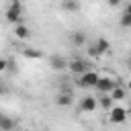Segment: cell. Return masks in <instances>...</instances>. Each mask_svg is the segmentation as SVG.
<instances>
[{
  "mask_svg": "<svg viewBox=\"0 0 131 131\" xmlns=\"http://www.w3.org/2000/svg\"><path fill=\"white\" fill-rule=\"evenodd\" d=\"M98 78H100V74H98V72H94V70H88V72H84L82 76H78V80H76V86H80V88H96V82H98Z\"/></svg>",
  "mask_w": 131,
  "mask_h": 131,
  "instance_id": "obj_1",
  "label": "cell"
},
{
  "mask_svg": "<svg viewBox=\"0 0 131 131\" xmlns=\"http://www.w3.org/2000/svg\"><path fill=\"white\" fill-rule=\"evenodd\" d=\"M6 20L16 25H23V4L20 2H10L8 10H6Z\"/></svg>",
  "mask_w": 131,
  "mask_h": 131,
  "instance_id": "obj_2",
  "label": "cell"
},
{
  "mask_svg": "<svg viewBox=\"0 0 131 131\" xmlns=\"http://www.w3.org/2000/svg\"><path fill=\"white\" fill-rule=\"evenodd\" d=\"M108 49H111V43H108V39H104V37H98V39H96V43H92V45L88 47V55H90V57H100V55L108 53Z\"/></svg>",
  "mask_w": 131,
  "mask_h": 131,
  "instance_id": "obj_3",
  "label": "cell"
},
{
  "mask_svg": "<svg viewBox=\"0 0 131 131\" xmlns=\"http://www.w3.org/2000/svg\"><path fill=\"white\" fill-rule=\"evenodd\" d=\"M68 70H70L72 74H76V76H82L84 72H88V70H92V63H90L88 59H82V57H76V59H72V61L68 63Z\"/></svg>",
  "mask_w": 131,
  "mask_h": 131,
  "instance_id": "obj_4",
  "label": "cell"
},
{
  "mask_svg": "<svg viewBox=\"0 0 131 131\" xmlns=\"http://www.w3.org/2000/svg\"><path fill=\"white\" fill-rule=\"evenodd\" d=\"M117 84H119V80H115V78H106V76H100L98 82H96V92H98V94H111L113 88H115Z\"/></svg>",
  "mask_w": 131,
  "mask_h": 131,
  "instance_id": "obj_5",
  "label": "cell"
},
{
  "mask_svg": "<svg viewBox=\"0 0 131 131\" xmlns=\"http://www.w3.org/2000/svg\"><path fill=\"white\" fill-rule=\"evenodd\" d=\"M108 119H111V123H125V119H127V111L123 108V106H113L111 111H108Z\"/></svg>",
  "mask_w": 131,
  "mask_h": 131,
  "instance_id": "obj_6",
  "label": "cell"
},
{
  "mask_svg": "<svg viewBox=\"0 0 131 131\" xmlns=\"http://www.w3.org/2000/svg\"><path fill=\"white\" fill-rule=\"evenodd\" d=\"M98 108V102H96V96H84L80 100V111L82 113H94Z\"/></svg>",
  "mask_w": 131,
  "mask_h": 131,
  "instance_id": "obj_7",
  "label": "cell"
},
{
  "mask_svg": "<svg viewBox=\"0 0 131 131\" xmlns=\"http://www.w3.org/2000/svg\"><path fill=\"white\" fill-rule=\"evenodd\" d=\"M68 59L63 57V55H51L49 57V66H51V70H55V72H61V70H68Z\"/></svg>",
  "mask_w": 131,
  "mask_h": 131,
  "instance_id": "obj_8",
  "label": "cell"
},
{
  "mask_svg": "<svg viewBox=\"0 0 131 131\" xmlns=\"http://www.w3.org/2000/svg\"><path fill=\"white\" fill-rule=\"evenodd\" d=\"M14 37L20 39V41H27V39L31 37V29H29L25 23H23V25H16V27H14Z\"/></svg>",
  "mask_w": 131,
  "mask_h": 131,
  "instance_id": "obj_9",
  "label": "cell"
},
{
  "mask_svg": "<svg viewBox=\"0 0 131 131\" xmlns=\"http://www.w3.org/2000/svg\"><path fill=\"white\" fill-rule=\"evenodd\" d=\"M96 102H98V106L104 108V111H111V108L115 106V100H113L108 94H100V96L96 98Z\"/></svg>",
  "mask_w": 131,
  "mask_h": 131,
  "instance_id": "obj_10",
  "label": "cell"
},
{
  "mask_svg": "<svg viewBox=\"0 0 131 131\" xmlns=\"http://www.w3.org/2000/svg\"><path fill=\"white\" fill-rule=\"evenodd\" d=\"M108 96H111L113 100H123V98L127 96V88H123L121 84H117V86L113 88V92H111Z\"/></svg>",
  "mask_w": 131,
  "mask_h": 131,
  "instance_id": "obj_11",
  "label": "cell"
},
{
  "mask_svg": "<svg viewBox=\"0 0 131 131\" xmlns=\"http://www.w3.org/2000/svg\"><path fill=\"white\" fill-rule=\"evenodd\" d=\"M72 43H74L76 47L86 45V35H84L82 31H74V33H72Z\"/></svg>",
  "mask_w": 131,
  "mask_h": 131,
  "instance_id": "obj_12",
  "label": "cell"
},
{
  "mask_svg": "<svg viewBox=\"0 0 131 131\" xmlns=\"http://www.w3.org/2000/svg\"><path fill=\"white\" fill-rule=\"evenodd\" d=\"M12 129H14V121L4 115V119L0 121V131H12Z\"/></svg>",
  "mask_w": 131,
  "mask_h": 131,
  "instance_id": "obj_13",
  "label": "cell"
},
{
  "mask_svg": "<svg viewBox=\"0 0 131 131\" xmlns=\"http://www.w3.org/2000/svg\"><path fill=\"white\" fill-rule=\"evenodd\" d=\"M57 104H59V106H70V104H72V94H70V92L59 94V96H57Z\"/></svg>",
  "mask_w": 131,
  "mask_h": 131,
  "instance_id": "obj_14",
  "label": "cell"
},
{
  "mask_svg": "<svg viewBox=\"0 0 131 131\" xmlns=\"http://www.w3.org/2000/svg\"><path fill=\"white\" fill-rule=\"evenodd\" d=\"M61 8L72 12V10H78V8H80V4H78V2H61Z\"/></svg>",
  "mask_w": 131,
  "mask_h": 131,
  "instance_id": "obj_15",
  "label": "cell"
},
{
  "mask_svg": "<svg viewBox=\"0 0 131 131\" xmlns=\"http://www.w3.org/2000/svg\"><path fill=\"white\" fill-rule=\"evenodd\" d=\"M119 23H121V27H123V29H131V16H129V14H125V12H123V16H121V20H119Z\"/></svg>",
  "mask_w": 131,
  "mask_h": 131,
  "instance_id": "obj_16",
  "label": "cell"
},
{
  "mask_svg": "<svg viewBox=\"0 0 131 131\" xmlns=\"http://www.w3.org/2000/svg\"><path fill=\"white\" fill-rule=\"evenodd\" d=\"M25 57H41L39 49H25Z\"/></svg>",
  "mask_w": 131,
  "mask_h": 131,
  "instance_id": "obj_17",
  "label": "cell"
},
{
  "mask_svg": "<svg viewBox=\"0 0 131 131\" xmlns=\"http://www.w3.org/2000/svg\"><path fill=\"white\" fill-rule=\"evenodd\" d=\"M6 70H8V59L0 57V72H6Z\"/></svg>",
  "mask_w": 131,
  "mask_h": 131,
  "instance_id": "obj_18",
  "label": "cell"
},
{
  "mask_svg": "<svg viewBox=\"0 0 131 131\" xmlns=\"http://www.w3.org/2000/svg\"><path fill=\"white\" fill-rule=\"evenodd\" d=\"M125 14H129V16H131V2L125 6Z\"/></svg>",
  "mask_w": 131,
  "mask_h": 131,
  "instance_id": "obj_19",
  "label": "cell"
},
{
  "mask_svg": "<svg viewBox=\"0 0 131 131\" xmlns=\"http://www.w3.org/2000/svg\"><path fill=\"white\" fill-rule=\"evenodd\" d=\"M127 68H129V70H131V55H129V57H127Z\"/></svg>",
  "mask_w": 131,
  "mask_h": 131,
  "instance_id": "obj_20",
  "label": "cell"
},
{
  "mask_svg": "<svg viewBox=\"0 0 131 131\" xmlns=\"http://www.w3.org/2000/svg\"><path fill=\"white\" fill-rule=\"evenodd\" d=\"M4 92H6V90H4V86H2V84H0V96H2V94H4Z\"/></svg>",
  "mask_w": 131,
  "mask_h": 131,
  "instance_id": "obj_21",
  "label": "cell"
},
{
  "mask_svg": "<svg viewBox=\"0 0 131 131\" xmlns=\"http://www.w3.org/2000/svg\"><path fill=\"white\" fill-rule=\"evenodd\" d=\"M127 90H129V92H131V80H129V82H127Z\"/></svg>",
  "mask_w": 131,
  "mask_h": 131,
  "instance_id": "obj_22",
  "label": "cell"
},
{
  "mask_svg": "<svg viewBox=\"0 0 131 131\" xmlns=\"http://www.w3.org/2000/svg\"><path fill=\"white\" fill-rule=\"evenodd\" d=\"M2 119H4V113H2V111H0V121H2Z\"/></svg>",
  "mask_w": 131,
  "mask_h": 131,
  "instance_id": "obj_23",
  "label": "cell"
}]
</instances>
